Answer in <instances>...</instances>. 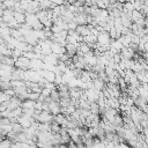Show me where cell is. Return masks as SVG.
Returning a JSON list of instances; mask_svg holds the SVG:
<instances>
[{
  "instance_id": "8992f818",
  "label": "cell",
  "mask_w": 148,
  "mask_h": 148,
  "mask_svg": "<svg viewBox=\"0 0 148 148\" xmlns=\"http://www.w3.org/2000/svg\"><path fill=\"white\" fill-rule=\"evenodd\" d=\"M75 31H76L81 37H86V36L90 35V30H89V28L86 27V25H77V28H76Z\"/></svg>"
},
{
  "instance_id": "8fae6325",
  "label": "cell",
  "mask_w": 148,
  "mask_h": 148,
  "mask_svg": "<svg viewBox=\"0 0 148 148\" xmlns=\"http://www.w3.org/2000/svg\"><path fill=\"white\" fill-rule=\"evenodd\" d=\"M12 145H13V143H12V141H10L9 139L2 140V141L0 142V148H10Z\"/></svg>"
},
{
  "instance_id": "7a4b0ae2",
  "label": "cell",
  "mask_w": 148,
  "mask_h": 148,
  "mask_svg": "<svg viewBox=\"0 0 148 148\" xmlns=\"http://www.w3.org/2000/svg\"><path fill=\"white\" fill-rule=\"evenodd\" d=\"M34 119H36V121H38L39 124H51V121L54 119V116L51 112H46V111H42L40 114H38L37 117H35Z\"/></svg>"
},
{
  "instance_id": "2e32d148",
  "label": "cell",
  "mask_w": 148,
  "mask_h": 148,
  "mask_svg": "<svg viewBox=\"0 0 148 148\" xmlns=\"http://www.w3.org/2000/svg\"><path fill=\"white\" fill-rule=\"evenodd\" d=\"M140 1H141V2H142V3H145V2H146V1H147V0H140Z\"/></svg>"
},
{
  "instance_id": "5b68a950",
  "label": "cell",
  "mask_w": 148,
  "mask_h": 148,
  "mask_svg": "<svg viewBox=\"0 0 148 148\" xmlns=\"http://www.w3.org/2000/svg\"><path fill=\"white\" fill-rule=\"evenodd\" d=\"M135 74H136V77L140 83H148V72L146 69H142Z\"/></svg>"
},
{
  "instance_id": "4fadbf2b",
  "label": "cell",
  "mask_w": 148,
  "mask_h": 148,
  "mask_svg": "<svg viewBox=\"0 0 148 148\" xmlns=\"http://www.w3.org/2000/svg\"><path fill=\"white\" fill-rule=\"evenodd\" d=\"M51 3H53L54 6H62L65 3V0H50Z\"/></svg>"
},
{
  "instance_id": "9a60e30c",
  "label": "cell",
  "mask_w": 148,
  "mask_h": 148,
  "mask_svg": "<svg viewBox=\"0 0 148 148\" xmlns=\"http://www.w3.org/2000/svg\"><path fill=\"white\" fill-rule=\"evenodd\" d=\"M145 59H146V61H148V51L145 53Z\"/></svg>"
},
{
  "instance_id": "5bb4252c",
  "label": "cell",
  "mask_w": 148,
  "mask_h": 148,
  "mask_svg": "<svg viewBox=\"0 0 148 148\" xmlns=\"http://www.w3.org/2000/svg\"><path fill=\"white\" fill-rule=\"evenodd\" d=\"M118 148H130L127 145H125V143H123V142H120L119 143V146H118Z\"/></svg>"
},
{
  "instance_id": "30bf717a",
  "label": "cell",
  "mask_w": 148,
  "mask_h": 148,
  "mask_svg": "<svg viewBox=\"0 0 148 148\" xmlns=\"http://www.w3.org/2000/svg\"><path fill=\"white\" fill-rule=\"evenodd\" d=\"M39 96H40V92H29L28 94V99H31V101H35V102H37L38 101V98H39Z\"/></svg>"
},
{
  "instance_id": "6da1fadb",
  "label": "cell",
  "mask_w": 148,
  "mask_h": 148,
  "mask_svg": "<svg viewBox=\"0 0 148 148\" xmlns=\"http://www.w3.org/2000/svg\"><path fill=\"white\" fill-rule=\"evenodd\" d=\"M24 79L28 80V82H35L38 83L42 79V75L39 74V72L37 71H32V69H28L24 72Z\"/></svg>"
},
{
  "instance_id": "ba28073f",
  "label": "cell",
  "mask_w": 148,
  "mask_h": 148,
  "mask_svg": "<svg viewBox=\"0 0 148 148\" xmlns=\"http://www.w3.org/2000/svg\"><path fill=\"white\" fill-rule=\"evenodd\" d=\"M35 104H36L35 101L24 99V101L21 103V108H22V109H35Z\"/></svg>"
},
{
  "instance_id": "9c48e42d",
  "label": "cell",
  "mask_w": 148,
  "mask_h": 148,
  "mask_svg": "<svg viewBox=\"0 0 148 148\" xmlns=\"http://www.w3.org/2000/svg\"><path fill=\"white\" fill-rule=\"evenodd\" d=\"M92 84H94V88L97 89L98 91H101V90L104 89V81L101 80V79H98V77L95 79V80H92Z\"/></svg>"
},
{
  "instance_id": "7c38bea8",
  "label": "cell",
  "mask_w": 148,
  "mask_h": 148,
  "mask_svg": "<svg viewBox=\"0 0 148 148\" xmlns=\"http://www.w3.org/2000/svg\"><path fill=\"white\" fill-rule=\"evenodd\" d=\"M76 28H77V23L75 21L68 22V30H76Z\"/></svg>"
},
{
  "instance_id": "3957f363",
  "label": "cell",
  "mask_w": 148,
  "mask_h": 148,
  "mask_svg": "<svg viewBox=\"0 0 148 148\" xmlns=\"http://www.w3.org/2000/svg\"><path fill=\"white\" fill-rule=\"evenodd\" d=\"M97 43H98L99 45H110V43H111V37H110L109 32H106V31L99 32L98 36H97Z\"/></svg>"
},
{
  "instance_id": "52a82bcc",
  "label": "cell",
  "mask_w": 148,
  "mask_h": 148,
  "mask_svg": "<svg viewBox=\"0 0 148 148\" xmlns=\"http://www.w3.org/2000/svg\"><path fill=\"white\" fill-rule=\"evenodd\" d=\"M14 18L17 21L18 24L25 23V14L23 12H14Z\"/></svg>"
},
{
  "instance_id": "277c9868",
  "label": "cell",
  "mask_w": 148,
  "mask_h": 148,
  "mask_svg": "<svg viewBox=\"0 0 148 148\" xmlns=\"http://www.w3.org/2000/svg\"><path fill=\"white\" fill-rule=\"evenodd\" d=\"M134 50L131 47V46H128V47H123L121 49V51H120V56H121V58H124V59H132L133 58V56H134Z\"/></svg>"
}]
</instances>
